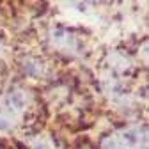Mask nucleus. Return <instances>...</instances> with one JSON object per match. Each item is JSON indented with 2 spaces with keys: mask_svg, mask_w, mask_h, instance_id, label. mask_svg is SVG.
<instances>
[{
  "mask_svg": "<svg viewBox=\"0 0 149 149\" xmlns=\"http://www.w3.org/2000/svg\"><path fill=\"white\" fill-rule=\"evenodd\" d=\"M32 101H34V96L30 94V91H27L25 87H20V85L13 87L6 92L0 114H4L11 123H14L18 117L27 114V110L32 107Z\"/></svg>",
  "mask_w": 149,
  "mask_h": 149,
  "instance_id": "1",
  "label": "nucleus"
},
{
  "mask_svg": "<svg viewBox=\"0 0 149 149\" xmlns=\"http://www.w3.org/2000/svg\"><path fill=\"white\" fill-rule=\"evenodd\" d=\"M50 43L55 50H59L62 53H77L82 48L78 36L66 27H55L50 32Z\"/></svg>",
  "mask_w": 149,
  "mask_h": 149,
  "instance_id": "2",
  "label": "nucleus"
},
{
  "mask_svg": "<svg viewBox=\"0 0 149 149\" xmlns=\"http://www.w3.org/2000/svg\"><path fill=\"white\" fill-rule=\"evenodd\" d=\"M121 149H147V126L137 124L116 133Z\"/></svg>",
  "mask_w": 149,
  "mask_h": 149,
  "instance_id": "3",
  "label": "nucleus"
},
{
  "mask_svg": "<svg viewBox=\"0 0 149 149\" xmlns=\"http://www.w3.org/2000/svg\"><path fill=\"white\" fill-rule=\"evenodd\" d=\"M22 69L27 77H32V78H45L46 73H48L46 62L41 57H36V55H29V57L23 59Z\"/></svg>",
  "mask_w": 149,
  "mask_h": 149,
  "instance_id": "4",
  "label": "nucleus"
},
{
  "mask_svg": "<svg viewBox=\"0 0 149 149\" xmlns=\"http://www.w3.org/2000/svg\"><path fill=\"white\" fill-rule=\"evenodd\" d=\"M110 69L124 74L126 71L132 69V61H130V57L124 53H112L110 55Z\"/></svg>",
  "mask_w": 149,
  "mask_h": 149,
  "instance_id": "5",
  "label": "nucleus"
},
{
  "mask_svg": "<svg viewBox=\"0 0 149 149\" xmlns=\"http://www.w3.org/2000/svg\"><path fill=\"white\" fill-rule=\"evenodd\" d=\"M101 149H121V146H119L116 135H108V137H105V139L101 140Z\"/></svg>",
  "mask_w": 149,
  "mask_h": 149,
  "instance_id": "6",
  "label": "nucleus"
},
{
  "mask_svg": "<svg viewBox=\"0 0 149 149\" xmlns=\"http://www.w3.org/2000/svg\"><path fill=\"white\" fill-rule=\"evenodd\" d=\"M32 149H53V147H52L48 142H37V144H36Z\"/></svg>",
  "mask_w": 149,
  "mask_h": 149,
  "instance_id": "7",
  "label": "nucleus"
}]
</instances>
